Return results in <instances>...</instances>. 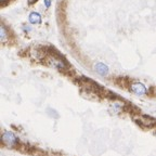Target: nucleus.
I'll list each match as a JSON object with an SVG mask.
<instances>
[{
  "label": "nucleus",
  "instance_id": "1",
  "mask_svg": "<svg viewBox=\"0 0 156 156\" xmlns=\"http://www.w3.org/2000/svg\"><path fill=\"white\" fill-rule=\"evenodd\" d=\"M48 63L51 65L52 67L57 68V70H63L66 68V64H65L61 59H59V57H50L49 59H48Z\"/></svg>",
  "mask_w": 156,
  "mask_h": 156
},
{
  "label": "nucleus",
  "instance_id": "2",
  "mask_svg": "<svg viewBox=\"0 0 156 156\" xmlns=\"http://www.w3.org/2000/svg\"><path fill=\"white\" fill-rule=\"evenodd\" d=\"M2 141L7 144V145L13 146L18 143V138H16L12 132H10V131H5V132H3V135H2Z\"/></svg>",
  "mask_w": 156,
  "mask_h": 156
},
{
  "label": "nucleus",
  "instance_id": "3",
  "mask_svg": "<svg viewBox=\"0 0 156 156\" xmlns=\"http://www.w3.org/2000/svg\"><path fill=\"white\" fill-rule=\"evenodd\" d=\"M130 89L132 92H135V94H139V96H143L148 92V89L146 87L141 83H133L131 86H130Z\"/></svg>",
  "mask_w": 156,
  "mask_h": 156
},
{
  "label": "nucleus",
  "instance_id": "4",
  "mask_svg": "<svg viewBox=\"0 0 156 156\" xmlns=\"http://www.w3.org/2000/svg\"><path fill=\"white\" fill-rule=\"evenodd\" d=\"M94 70L101 76H106L107 74H109V67H107V65H105L104 63H101V62L96 63V64L94 65Z\"/></svg>",
  "mask_w": 156,
  "mask_h": 156
},
{
  "label": "nucleus",
  "instance_id": "5",
  "mask_svg": "<svg viewBox=\"0 0 156 156\" xmlns=\"http://www.w3.org/2000/svg\"><path fill=\"white\" fill-rule=\"evenodd\" d=\"M29 23L31 24H38L40 23V21H41V16H40V14L37 12H31V14H29Z\"/></svg>",
  "mask_w": 156,
  "mask_h": 156
},
{
  "label": "nucleus",
  "instance_id": "6",
  "mask_svg": "<svg viewBox=\"0 0 156 156\" xmlns=\"http://www.w3.org/2000/svg\"><path fill=\"white\" fill-rule=\"evenodd\" d=\"M8 31H7V28H5V26H1L0 27V38H1V41L5 42L7 39H8Z\"/></svg>",
  "mask_w": 156,
  "mask_h": 156
},
{
  "label": "nucleus",
  "instance_id": "7",
  "mask_svg": "<svg viewBox=\"0 0 156 156\" xmlns=\"http://www.w3.org/2000/svg\"><path fill=\"white\" fill-rule=\"evenodd\" d=\"M50 3H51V1H50V0H44V5H46V7H47V8H49V7H50Z\"/></svg>",
  "mask_w": 156,
  "mask_h": 156
},
{
  "label": "nucleus",
  "instance_id": "8",
  "mask_svg": "<svg viewBox=\"0 0 156 156\" xmlns=\"http://www.w3.org/2000/svg\"><path fill=\"white\" fill-rule=\"evenodd\" d=\"M36 1H37V0H28V2L31 3V5H33V3L36 2Z\"/></svg>",
  "mask_w": 156,
  "mask_h": 156
},
{
  "label": "nucleus",
  "instance_id": "9",
  "mask_svg": "<svg viewBox=\"0 0 156 156\" xmlns=\"http://www.w3.org/2000/svg\"><path fill=\"white\" fill-rule=\"evenodd\" d=\"M2 1H5V0H2Z\"/></svg>",
  "mask_w": 156,
  "mask_h": 156
}]
</instances>
